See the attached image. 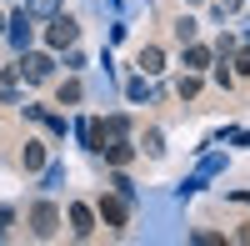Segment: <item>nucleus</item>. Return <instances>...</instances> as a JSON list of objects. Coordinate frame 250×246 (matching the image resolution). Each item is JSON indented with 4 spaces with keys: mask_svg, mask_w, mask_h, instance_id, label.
<instances>
[{
    "mask_svg": "<svg viewBox=\"0 0 250 246\" xmlns=\"http://www.w3.org/2000/svg\"><path fill=\"white\" fill-rule=\"evenodd\" d=\"M0 30H5V20H0Z\"/></svg>",
    "mask_w": 250,
    "mask_h": 246,
    "instance_id": "obj_19",
    "label": "nucleus"
},
{
    "mask_svg": "<svg viewBox=\"0 0 250 246\" xmlns=\"http://www.w3.org/2000/svg\"><path fill=\"white\" fill-rule=\"evenodd\" d=\"M50 66H55L50 55H25V50H20V75H25V80H45Z\"/></svg>",
    "mask_w": 250,
    "mask_h": 246,
    "instance_id": "obj_5",
    "label": "nucleus"
},
{
    "mask_svg": "<svg viewBox=\"0 0 250 246\" xmlns=\"http://www.w3.org/2000/svg\"><path fill=\"white\" fill-rule=\"evenodd\" d=\"M20 166H25V171H40V166H45V146H40V141H25V151H20Z\"/></svg>",
    "mask_w": 250,
    "mask_h": 246,
    "instance_id": "obj_9",
    "label": "nucleus"
},
{
    "mask_svg": "<svg viewBox=\"0 0 250 246\" xmlns=\"http://www.w3.org/2000/svg\"><path fill=\"white\" fill-rule=\"evenodd\" d=\"M75 35H80V25H75L70 15H55V20H50V30H45V40H50L55 50H70V46H75Z\"/></svg>",
    "mask_w": 250,
    "mask_h": 246,
    "instance_id": "obj_2",
    "label": "nucleus"
},
{
    "mask_svg": "<svg viewBox=\"0 0 250 246\" xmlns=\"http://www.w3.org/2000/svg\"><path fill=\"white\" fill-rule=\"evenodd\" d=\"M175 91H180V100H190V96L200 91V80H195V75H180V86H175Z\"/></svg>",
    "mask_w": 250,
    "mask_h": 246,
    "instance_id": "obj_14",
    "label": "nucleus"
},
{
    "mask_svg": "<svg viewBox=\"0 0 250 246\" xmlns=\"http://www.w3.org/2000/svg\"><path fill=\"white\" fill-rule=\"evenodd\" d=\"M30 5H35V10H55V0H30Z\"/></svg>",
    "mask_w": 250,
    "mask_h": 246,
    "instance_id": "obj_18",
    "label": "nucleus"
},
{
    "mask_svg": "<svg viewBox=\"0 0 250 246\" xmlns=\"http://www.w3.org/2000/svg\"><path fill=\"white\" fill-rule=\"evenodd\" d=\"M80 100V80H65V86H60V106H75Z\"/></svg>",
    "mask_w": 250,
    "mask_h": 246,
    "instance_id": "obj_12",
    "label": "nucleus"
},
{
    "mask_svg": "<svg viewBox=\"0 0 250 246\" xmlns=\"http://www.w3.org/2000/svg\"><path fill=\"white\" fill-rule=\"evenodd\" d=\"M95 221H105V226H125V221H130V206H125V196L115 191V196H100V206H95Z\"/></svg>",
    "mask_w": 250,
    "mask_h": 246,
    "instance_id": "obj_1",
    "label": "nucleus"
},
{
    "mask_svg": "<svg viewBox=\"0 0 250 246\" xmlns=\"http://www.w3.org/2000/svg\"><path fill=\"white\" fill-rule=\"evenodd\" d=\"M5 25H10V40H15V50H25V46H30V25H35V20H30V10H20V15H10Z\"/></svg>",
    "mask_w": 250,
    "mask_h": 246,
    "instance_id": "obj_6",
    "label": "nucleus"
},
{
    "mask_svg": "<svg viewBox=\"0 0 250 246\" xmlns=\"http://www.w3.org/2000/svg\"><path fill=\"white\" fill-rule=\"evenodd\" d=\"M175 35H180V46H190V40H195V20H190V15H185V20H180V25H175Z\"/></svg>",
    "mask_w": 250,
    "mask_h": 246,
    "instance_id": "obj_13",
    "label": "nucleus"
},
{
    "mask_svg": "<svg viewBox=\"0 0 250 246\" xmlns=\"http://www.w3.org/2000/svg\"><path fill=\"white\" fill-rule=\"evenodd\" d=\"M30 226H35V236H40V241H50V236L60 231V211L50 206V201H40V206L30 211Z\"/></svg>",
    "mask_w": 250,
    "mask_h": 246,
    "instance_id": "obj_3",
    "label": "nucleus"
},
{
    "mask_svg": "<svg viewBox=\"0 0 250 246\" xmlns=\"http://www.w3.org/2000/svg\"><path fill=\"white\" fill-rule=\"evenodd\" d=\"M230 10H240V0H215V15H230Z\"/></svg>",
    "mask_w": 250,
    "mask_h": 246,
    "instance_id": "obj_16",
    "label": "nucleus"
},
{
    "mask_svg": "<svg viewBox=\"0 0 250 246\" xmlns=\"http://www.w3.org/2000/svg\"><path fill=\"white\" fill-rule=\"evenodd\" d=\"M100 151H105V161H110V166H125V161L135 156V146H125V136H120V141H105Z\"/></svg>",
    "mask_w": 250,
    "mask_h": 246,
    "instance_id": "obj_8",
    "label": "nucleus"
},
{
    "mask_svg": "<svg viewBox=\"0 0 250 246\" xmlns=\"http://www.w3.org/2000/svg\"><path fill=\"white\" fill-rule=\"evenodd\" d=\"M235 66H240V71L250 75V40H245V50H240V60H235Z\"/></svg>",
    "mask_w": 250,
    "mask_h": 246,
    "instance_id": "obj_17",
    "label": "nucleus"
},
{
    "mask_svg": "<svg viewBox=\"0 0 250 246\" xmlns=\"http://www.w3.org/2000/svg\"><path fill=\"white\" fill-rule=\"evenodd\" d=\"M185 66H190V71L210 66V46H195V40H190V50H185Z\"/></svg>",
    "mask_w": 250,
    "mask_h": 246,
    "instance_id": "obj_11",
    "label": "nucleus"
},
{
    "mask_svg": "<svg viewBox=\"0 0 250 246\" xmlns=\"http://www.w3.org/2000/svg\"><path fill=\"white\" fill-rule=\"evenodd\" d=\"M140 71H145V75L165 71V50H160V46H145V50H140Z\"/></svg>",
    "mask_w": 250,
    "mask_h": 246,
    "instance_id": "obj_10",
    "label": "nucleus"
},
{
    "mask_svg": "<svg viewBox=\"0 0 250 246\" xmlns=\"http://www.w3.org/2000/svg\"><path fill=\"white\" fill-rule=\"evenodd\" d=\"M125 96H130V100H145V96H150V86H145V80H130V86H125Z\"/></svg>",
    "mask_w": 250,
    "mask_h": 246,
    "instance_id": "obj_15",
    "label": "nucleus"
},
{
    "mask_svg": "<svg viewBox=\"0 0 250 246\" xmlns=\"http://www.w3.org/2000/svg\"><path fill=\"white\" fill-rule=\"evenodd\" d=\"M80 141H85L90 151L105 146V121H80Z\"/></svg>",
    "mask_w": 250,
    "mask_h": 246,
    "instance_id": "obj_7",
    "label": "nucleus"
},
{
    "mask_svg": "<svg viewBox=\"0 0 250 246\" xmlns=\"http://www.w3.org/2000/svg\"><path fill=\"white\" fill-rule=\"evenodd\" d=\"M70 231H75L80 241H85V236H95V211L85 206V201H75V206H70Z\"/></svg>",
    "mask_w": 250,
    "mask_h": 246,
    "instance_id": "obj_4",
    "label": "nucleus"
}]
</instances>
